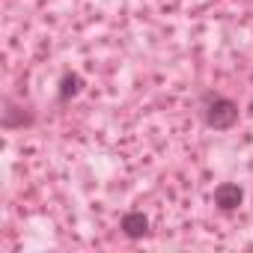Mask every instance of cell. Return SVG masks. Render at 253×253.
Masks as SVG:
<instances>
[{"label": "cell", "instance_id": "6da1fadb", "mask_svg": "<svg viewBox=\"0 0 253 253\" xmlns=\"http://www.w3.org/2000/svg\"><path fill=\"white\" fill-rule=\"evenodd\" d=\"M197 110H200L203 125H206V128H211V131H229V128H235L238 116H241L238 101L229 98V95H223V92H214V89L200 92Z\"/></svg>", "mask_w": 253, "mask_h": 253}, {"label": "cell", "instance_id": "7a4b0ae2", "mask_svg": "<svg viewBox=\"0 0 253 253\" xmlns=\"http://www.w3.org/2000/svg\"><path fill=\"white\" fill-rule=\"evenodd\" d=\"M211 203L217 206V211L229 214V211L241 209V203H244V188L235 185V182H220V185L214 188V194H211Z\"/></svg>", "mask_w": 253, "mask_h": 253}, {"label": "cell", "instance_id": "3957f363", "mask_svg": "<svg viewBox=\"0 0 253 253\" xmlns=\"http://www.w3.org/2000/svg\"><path fill=\"white\" fill-rule=\"evenodd\" d=\"M119 232L128 238V241H140V238L149 232V214L140 211V209L125 211V214L119 217Z\"/></svg>", "mask_w": 253, "mask_h": 253}, {"label": "cell", "instance_id": "277c9868", "mask_svg": "<svg viewBox=\"0 0 253 253\" xmlns=\"http://www.w3.org/2000/svg\"><path fill=\"white\" fill-rule=\"evenodd\" d=\"M3 128H24V125H33L36 122V116H33V110L30 107H24V104H15L12 98H6V110H3Z\"/></svg>", "mask_w": 253, "mask_h": 253}, {"label": "cell", "instance_id": "5b68a950", "mask_svg": "<svg viewBox=\"0 0 253 253\" xmlns=\"http://www.w3.org/2000/svg\"><path fill=\"white\" fill-rule=\"evenodd\" d=\"M81 89H84V78H81L78 72H63V78H60V89H57V98L66 104V101L75 98Z\"/></svg>", "mask_w": 253, "mask_h": 253}]
</instances>
